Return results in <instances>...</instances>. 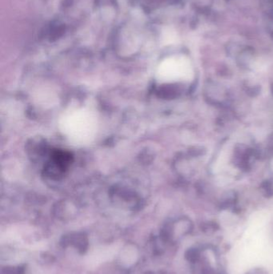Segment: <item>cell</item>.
Wrapping results in <instances>:
<instances>
[{
	"label": "cell",
	"mask_w": 273,
	"mask_h": 274,
	"mask_svg": "<svg viewBox=\"0 0 273 274\" xmlns=\"http://www.w3.org/2000/svg\"><path fill=\"white\" fill-rule=\"evenodd\" d=\"M64 127L69 134L76 138H83L90 136L93 131L94 123L89 114L77 112L67 118Z\"/></svg>",
	"instance_id": "1"
},
{
	"label": "cell",
	"mask_w": 273,
	"mask_h": 274,
	"mask_svg": "<svg viewBox=\"0 0 273 274\" xmlns=\"http://www.w3.org/2000/svg\"><path fill=\"white\" fill-rule=\"evenodd\" d=\"M190 67L185 60H174L167 64L164 68V75L167 78L174 79L177 77H186L189 74Z\"/></svg>",
	"instance_id": "2"
}]
</instances>
